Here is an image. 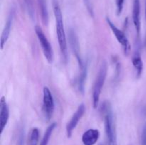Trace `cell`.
<instances>
[{
  "label": "cell",
  "instance_id": "14",
  "mask_svg": "<svg viewBox=\"0 0 146 145\" xmlns=\"http://www.w3.org/2000/svg\"><path fill=\"white\" fill-rule=\"evenodd\" d=\"M87 74H88V65H87L86 63L85 66L82 69L80 70L79 75H78V78H77L76 82V85L78 91L82 95H84V90H85V82L86 80Z\"/></svg>",
  "mask_w": 146,
  "mask_h": 145
},
{
  "label": "cell",
  "instance_id": "18",
  "mask_svg": "<svg viewBox=\"0 0 146 145\" xmlns=\"http://www.w3.org/2000/svg\"><path fill=\"white\" fill-rule=\"evenodd\" d=\"M39 139V131L36 127L33 128L31 130L29 139V145H38Z\"/></svg>",
  "mask_w": 146,
  "mask_h": 145
},
{
  "label": "cell",
  "instance_id": "22",
  "mask_svg": "<svg viewBox=\"0 0 146 145\" xmlns=\"http://www.w3.org/2000/svg\"><path fill=\"white\" fill-rule=\"evenodd\" d=\"M141 142L142 145H146V127H145L143 130L142 136H141Z\"/></svg>",
  "mask_w": 146,
  "mask_h": 145
},
{
  "label": "cell",
  "instance_id": "11",
  "mask_svg": "<svg viewBox=\"0 0 146 145\" xmlns=\"http://www.w3.org/2000/svg\"><path fill=\"white\" fill-rule=\"evenodd\" d=\"M0 129L1 134L3 133L4 128L6 127L9 117V108L4 97H2L0 102Z\"/></svg>",
  "mask_w": 146,
  "mask_h": 145
},
{
  "label": "cell",
  "instance_id": "5",
  "mask_svg": "<svg viewBox=\"0 0 146 145\" xmlns=\"http://www.w3.org/2000/svg\"><path fill=\"white\" fill-rule=\"evenodd\" d=\"M106 22L108 24V26L110 27V28L112 31L113 34L115 35L117 41H118V43L123 47L124 54L126 55H128L130 51H131V45H130L129 41H128V38L125 36V33L123 31H121V29H119L108 17H106Z\"/></svg>",
  "mask_w": 146,
  "mask_h": 145
},
{
  "label": "cell",
  "instance_id": "16",
  "mask_svg": "<svg viewBox=\"0 0 146 145\" xmlns=\"http://www.w3.org/2000/svg\"><path fill=\"white\" fill-rule=\"evenodd\" d=\"M56 127V122L51 123L48 127V128L46 130L45 133H44V135L43 136V139L41 140V143H40V145H48L50 139L51 137V135H52L53 132H54Z\"/></svg>",
  "mask_w": 146,
  "mask_h": 145
},
{
  "label": "cell",
  "instance_id": "13",
  "mask_svg": "<svg viewBox=\"0 0 146 145\" xmlns=\"http://www.w3.org/2000/svg\"><path fill=\"white\" fill-rule=\"evenodd\" d=\"M140 48H139V44L138 43L137 45V49H135L134 55H133L132 58V63L133 65L134 68L135 69V72H136V77L137 78H140L141 76V74L143 72V60L141 56V53H140Z\"/></svg>",
  "mask_w": 146,
  "mask_h": 145
},
{
  "label": "cell",
  "instance_id": "23",
  "mask_svg": "<svg viewBox=\"0 0 146 145\" xmlns=\"http://www.w3.org/2000/svg\"><path fill=\"white\" fill-rule=\"evenodd\" d=\"M145 19H146V0H145Z\"/></svg>",
  "mask_w": 146,
  "mask_h": 145
},
{
  "label": "cell",
  "instance_id": "8",
  "mask_svg": "<svg viewBox=\"0 0 146 145\" xmlns=\"http://www.w3.org/2000/svg\"><path fill=\"white\" fill-rule=\"evenodd\" d=\"M86 112V107L84 104H81L78 106V107L77 108L76 111L74 112V114L73 115L72 117L71 118L69 122L67 123L66 127V134L68 138H70L72 136V134L74 130L75 129V128L76 127L77 125H78V122H79L80 119H81L83 116H84V113Z\"/></svg>",
  "mask_w": 146,
  "mask_h": 145
},
{
  "label": "cell",
  "instance_id": "24",
  "mask_svg": "<svg viewBox=\"0 0 146 145\" xmlns=\"http://www.w3.org/2000/svg\"><path fill=\"white\" fill-rule=\"evenodd\" d=\"M101 145H102V144H101Z\"/></svg>",
  "mask_w": 146,
  "mask_h": 145
},
{
  "label": "cell",
  "instance_id": "7",
  "mask_svg": "<svg viewBox=\"0 0 146 145\" xmlns=\"http://www.w3.org/2000/svg\"><path fill=\"white\" fill-rule=\"evenodd\" d=\"M68 41H69L70 46H71V50L73 51V53L75 55L76 58L78 62V67H79V70H81L84 66H85L86 62L83 60L82 57H81V51H80V45H79V41H78V36H77L76 34L74 31V30L70 29L69 34H68Z\"/></svg>",
  "mask_w": 146,
  "mask_h": 145
},
{
  "label": "cell",
  "instance_id": "17",
  "mask_svg": "<svg viewBox=\"0 0 146 145\" xmlns=\"http://www.w3.org/2000/svg\"><path fill=\"white\" fill-rule=\"evenodd\" d=\"M29 16L31 20L35 19V6L34 0H23Z\"/></svg>",
  "mask_w": 146,
  "mask_h": 145
},
{
  "label": "cell",
  "instance_id": "15",
  "mask_svg": "<svg viewBox=\"0 0 146 145\" xmlns=\"http://www.w3.org/2000/svg\"><path fill=\"white\" fill-rule=\"evenodd\" d=\"M37 2L43 24L44 26H47L48 24V11L46 0H37Z\"/></svg>",
  "mask_w": 146,
  "mask_h": 145
},
{
  "label": "cell",
  "instance_id": "1",
  "mask_svg": "<svg viewBox=\"0 0 146 145\" xmlns=\"http://www.w3.org/2000/svg\"><path fill=\"white\" fill-rule=\"evenodd\" d=\"M53 9H54V17H55L56 30L60 51L63 60L64 62L66 63L68 61V45H67L66 36L64 29L62 12L58 0H53Z\"/></svg>",
  "mask_w": 146,
  "mask_h": 145
},
{
  "label": "cell",
  "instance_id": "9",
  "mask_svg": "<svg viewBox=\"0 0 146 145\" xmlns=\"http://www.w3.org/2000/svg\"><path fill=\"white\" fill-rule=\"evenodd\" d=\"M14 14H15V11L14 9H11L10 11L8 17H7V21H6L5 26L4 27V29L2 31V34L1 36V41H0V46H1V49L3 50L4 48V45H6L8 40L9 37L10 32H11V26H12L13 21H14Z\"/></svg>",
  "mask_w": 146,
  "mask_h": 145
},
{
  "label": "cell",
  "instance_id": "6",
  "mask_svg": "<svg viewBox=\"0 0 146 145\" xmlns=\"http://www.w3.org/2000/svg\"><path fill=\"white\" fill-rule=\"evenodd\" d=\"M54 100L53 95L48 87H44L43 90V112L44 117L49 120L53 116L54 112Z\"/></svg>",
  "mask_w": 146,
  "mask_h": 145
},
{
  "label": "cell",
  "instance_id": "12",
  "mask_svg": "<svg viewBox=\"0 0 146 145\" xmlns=\"http://www.w3.org/2000/svg\"><path fill=\"white\" fill-rule=\"evenodd\" d=\"M100 133L98 129H89L86 131L82 136V142L84 145H94L99 138Z\"/></svg>",
  "mask_w": 146,
  "mask_h": 145
},
{
  "label": "cell",
  "instance_id": "2",
  "mask_svg": "<svg viewBox=\"0 0 146 145\" xmlns=\"http://www.w3.org/2000/svg\"><path fill=\"white\" fill-rule=\"evenodd\" d=\"M101 111L104 117L105 132L108 145H118L115 119L111 102L105 101L101 107Z\"/></svg>",
  "mask_w": 146,
  "mask_h": 145
},
{
  "label": "cell",
  "instance_id": "20",
  "mask_svg": "<svg viewBox=\"0 0 146 145\" xmlns=\"http://www.w3.org/2000/svg\"><path fill=\"white\" fill-rule=\"evenodd\" d=\"M125 0H115V4H116V13L117 15L120 16L123 11V4Z\"/></svg>",
  "mask_w": 146,
  "mask_h": 145
},
{
  "label": "cell",
  "instance_id": "10",
  "mask_svg": "<svg viewBox=\"0 0 146 145\" xmlns=\"http://www.w3.org/2000/svg\"><path fill=\"white\" fill-rule=\"evenodd\" d=\"M132 18L134 26L135 28L137 38L139 41L140 34H141V2L140 0H134L133 4Z\"/></svg>",
  "mask_w": 146,
  "mask_h": 145
},
{
  "label": "cell",
  "instance_id": "3",
  "mask_svg": "<svg viewBox=\"0 0 146 145\" xmlns=\"http://www.w3.org/2000/svg\"><path fill=\"white\" fill-rule=\"evenodd\" d=\"M107 71H108V66H107L106 62L102 61L101 65H100L99 71L97 74L94 86H93L92 100L93 106L94 108H96L98 105L100 95H101L102 88L105 83L106 78Z\"/></svg>",
  "mask_w": 146,
  "mask_h": 145
},
{
  "label": "cell",
  "instance_id": "21",
  "mask_svg": "<svg viewBox=\"0 0 146 145\" xmlns=\"http://www.w3.org/2000/svg\"><path fill=\"white\" fill-rule=\"evenodd\" d=\"M84 3H85V5L86 7L87 10H88V13L90 14V15L91 16H94V9H93L92 4H91V0H84Z\"/></svg>",
  "mask_w": 146,
  "mask_h": 145
},
{
  "label": "cell",
  "instance_id": "4",
  "mask_svg": "<svg viewBox=\"0 0 146 145\" xmlns=\"http://www.w3.org/2000/svg\"><path fill=\"white\" fill-rule=\"evenodd\" d=\"M35 32L40 43L41 48H42L44 56L46 58L48 63H52L53 59H54V51H53L52 46L48 41V38L44 34L42 28L38 26H35Z\"/></svg>",
  "mask_w": 146,
  "mask_h": 145
},
{
  "label": "cell",
  "instance_id": "19",
  "mask_svg": "<svg viewBox=\"0 0 146 145\" xmlns=\"http://www.w3.org/2000/svg\"><path fill=\"white\" fill-rule=\"evenodd\" d=\"M25 140V132L24 126H20L19 127L17 136V144L16 145H24Z\"/></svg>",
  "mask_w": 146,
  "mask_h": 145
}]
</instances>
